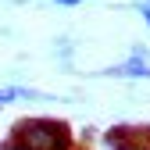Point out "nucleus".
<instances>
[{
    "mask_svg": "<svg viewBox=\"0 0 150 150\" xmlns=\"http://www.w3.org/2000/svg\"><path fill=\"white\" fill-rule=\"evenodd\" d=\"M11 139L25 150H71V129L57 118H25L14 125Z\"/></svg>",
    "mask_w": 150,
    "mask_h": 150,
    "instance_id": "1",
    "label": "nucleus"
},
{
    "mask_svg": "<svg viewBox=\"0 0 150 150\" xmlns=\"http://www.w3.org/2000/svg\"><path fill=\"white\" fill-rule=\"evenodd\" d=\"M107 146L111 150H146L150 146V129H125V125H115L107 129Z\"/></svg>",
    "mask_w": 150,
    "mask_h": 150,
    "instance_id": "2",
    "label": "nucleus"
},
{
    "mask_svg": "<svg viewBox=\"0 0 150 150\" xmlns=\"http://www.w3.org/2000/svg\"><path fill=\"white\" fill-rule=\"evenodd\" d=\"M107 75H129V79H150V64L139 57V54H136V57L132 61H122L118 68H107Z\"/></svg>",
    "mask_w": 150,
    "mask_h": 150,
    "instance_id": "3",
    "label": "nucleus"
},
{
    "mask_svg": "<svg viewBox=\"0 0 150 150\" xmlns=\"http://www.w3.org/2000/svg\"><path fill=\"white\" fill-rule=\"evenodd\" d=\"M18 97H36V93H29V89H0V107L11 104V100H18Z\"/></svg>",
    "mask_w": 150,
    "mask_h": 150,
    "instance_id": "4",
    "label": "nucleus"
},
{
    "mask_svg": "<svg viewBox=\"0 0 150 150\" xmlns=\"http://www.w3.org/2000/svg\"><path fill=\"white\" fill-rule=\"evenodd\" d=\"M0 150H25V146H18V143L11 139V143H4V146H0Z\"/></svg>",
    "mask_w": 150,
    "mask_h": 150,
    "instance_id": "5",
    "label": "nucleus"
},
{
    "mask_svg": "<svg viewBox=\"0 0 150 150\" xmlns=\"http://www.w3.org/2000/svg\"><path fill=\"white\" fill-rule=\"evenodd\" d=\"M54 4H64V7H71V4H82V0H54Z\"/></svg>",
    "mask_w": 150,
    "mask_h": 150,
    "instance_id": "6",
    "label": "nucleus"
},
{
    "mask_svg": "<svg viewBox=\"0 0 150 150\" xmlns=\"http://www.w3.org/2000/svg\"><path fill=\"white\" fill-rule=\"evenodd\" d=\"M143 18H146V25H150V7H143Z\"/></svg>",
    "mask_w": 150,
    "mask_h": 150,
    "instance_id": "7",
    "label": "nucleus"
}]
</instances>
